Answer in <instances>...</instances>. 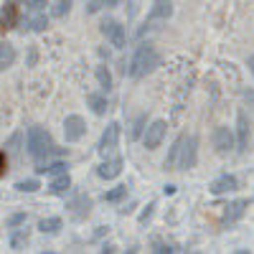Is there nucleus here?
Here are the masks:
<instances>
[{
  "instance_id": "28",
  "label": "nucleus",
  "mask_w": 254,
  "mask_h": 254,
  "mask_svg": "<svg viewBox=\"0 0 254 254\" xmlns=\"http://www.w3.org/2000/svg\"><path fill=\"white\" fill-rule=\"evenodd\" d=\"M104 8V0H87V13H99Z\"/></svg>"
},
{
  "instance_id": "18",
  "label": "nucleus",
  "mask_w": 254,
  "mask_h": 254,
  "mask_svg": "<svg viewBox=\"0 0 254 254\" xmlns=\"http://www.w3.org/2000/svg\"><path fill=\"white\" fill-rule=\"evenodd\" d=\"M89 206H92V201H89L87 196H79V198L71 203V208H74L71 216H74V219H84V216L89 214Z\"/></svg>"
},
{
  "instance_id": "13",
  "label": "nucleus",
  "mask_w": 254,
  "mask_h": 254,
  "mask_svg": "<svg viewBox=\"0 0 254 254\" xmlns=\"http://www.w3.org/2000/svg\"><path fill=\"white\" fill-rule=\"evenodd\" d=\"M69 188H71L69 173H61V176H54V181H51V186H49V193H54V196H66Z\"/></svg>"
},
{
  "instance_id": "15",
  "label": "nucleus",
  "mask_w": 254,
  "mask_h": 254,
  "mask_svg": "<svg viewBox=\"0 0 254 254\" xmlns=\"http://www.w3.org/2000/svg\"><path fill=\"white\" fill-rule=\"evenodd\" d=\"M46 26H49V18H46L44 10L26 18V28H28V31H36V33H38V31H46Z\"/></svg>"
},
{
  "instance_id": "34",
  "label": "nucleus",
  "mask_w": 254,
  "mask_h": 254,
  "mask_svg": "<svg viewBox=\"0 0 254 254\" xmlns=\"http://www.w3.org/2000/svg\"><path fill=\"white\" fill-rule=\"evenodd\" d=\"M155 252H160V254H163V252H173V249H171V247H165V244H158V249H155Z\"/></svg>"
},
{
  "instance_id": "17",
  "label": "nucleus",
  "mask_w": 254,
  "mask_h": 254,
  "mask_svg": "<svg viewBox=\"0 0 254 254\" xmlns=\"http://www.w3.org/2000/svg\"><path fill=\"white\" fill-rule=\"evenodd\" d=\"M66 163H61V160H56V163H41L38 168H36V173H46V176H61V173H66Z\"/></svg>"
},
{
  "instance_id": "6",
  "label": "nucleus",
  "mask_w": 254,
  "mask_h": 254,
  "mask_svg": "<svg viewBox=\"0 0 254 254\" xmlns=\"http://www.w3.org/2000/svg\"><path fill=\"white\" fill-rule=\"evenodd\" d=\"M117 140H120V125H117V122H110V125H107V130H104V132H102V137H99L97 150H99L102 155L112 153L115 147H117Z\"/></svg>"
},
{
  "instance_id": "26",
  "label": "nucleus",
  "mask_w": 254,
  "mask_h": 254,
  "mask_svg": "<svg viewBox=\"0 0 254 254\" xmlns=\"http://www.w3.org/2000/svg\"><path fill=\"white\" fill-rule=\"evenodd\" d=\"M15 26V5H5L3 8V28H13Z\"/></svg>"
},
{
  "instance_id": "23",
  "label": "nucleus",
  "mask_w": 254,
  "mask_h": 254,
  "mask_svg": "<svg viewBox=\"0 0 254 254\" xmlns=\"http://www.w3.org/2000/svg\"><path fill=\"white\" fill-rule=\"evenodd\" d=\"M125 196H127V186H115L112 190H107V193H104V201L115 203V201H120V198H125Z\"/></svg>"
},
{
  "instance_id": "9",
  "label": "nucleus",
  "mask_w": 254,
  "mask_h": 254,
  "mask_svg": "<svg viewBox=\"0 0 254 254\" xmlns=\"http://www.w3.org/2000/svg\"><path fill=\"white\" fill-rule=\"evenodd\" d=\"M239 186V181H237V176H231V173H224V176H219V178H214L211 181V186H208V190L214 196H224V193H229V190H234Z\"/></svg>"
},
{
  "instance_id": "24",
  "label": "nucleus",
  "mask_w": 254,
  "mask_h": 254,
  "mask_svg": "<svg viewBox=\"0 0 254 254\" xmlns=\"http://www.w3.org/2000/svg\"><path fill=\"white\" fill-rule=\"evenodd\" d=\"M26 242H28V229H18L15 234L10 237V247H13V249H20Z\"/></svg>"
},
{
  "instance_id": "16",
  "label": "nucleus",
  "mask_w": 254,
  "mask_h": 254,
  "mask_svg": "<svg viewBox=\"0 0 254 254\" xmlns=\"http://www.w3.org/2000/svg\"><path fill=\"white\" fill-rule=\"evenodd\" d=\"M13 61H15V51H13V46L8 44V41H3L0 44V69H10L13 66Z\"/></svg>"
},
{
  "instance_id": "4",
  "label": "nucleus",
  "mask_w": 254,
  "mask_h": 254,
  "mask_svg": "<svg viewBox=\"0 0 254 254\" xmlns=\"http://www.w3.org/2000/svg\"><path fill=\"white\" fill-rule=\"evenodd\" d=\"M84 132H87V122H84L81 115H69L66 120H64V137H66V142L81 140Z\"/></svg>"
},
{
  "instance_id": "33",
  "label": "nucleus",
  "mask_w": 254,
  "mask_h": 254,
  "mask_svg": "<svg viewBox=\"0 0 254 254\" xmlns=\"http://www.w3.org/2000/svg\"><path fill=\"white\" fill-rule=\"evenodd\" d=\"M104 5H107V8H115V5H120V0H104Z\"/></svg>"
},
{
  "instance_id": "2",
  "label": "nucleus",
  "mask_w": 254,
  "mask_h": 254,
  "mask_svg": "<svg viewBox=\"0 0 254 254\" xmlns=\"http://www.w3.org/2000/svg\"><path fill=\"white\" fill-rule=\"evenodd\" d=\"M26 145H28L31 158H36V160L49 158V155L56 153L54 140H51L49 130H44V127H31V130H28V137H26Z\"/></svg>"
},
{
  "instance_id": "22",
  "label": "nucleus",
  "mask_w": 254,
  "mask_h": 254,
  "mask_svg": "<svg viewBox=\"0 0 254 254\" xmlns=\"http://www.w3.org/2000/svg\"><path fill=\"white\" fill-rule=\"evenodd\" d=\"M97 81H99L102 92H110L112 89V74H110L107 66H97Z\"/></svg>"
},
{
  "instance_id": "10",
  "label": "nucleus",
  "mask_w": 254,
  "mask_h": 254,
  "mask_svg": "<svg viewBox=\"0 0 254 254\" xmlns=\"http://www.w3.org/2000/svg\"><path fill=\"white\" fill-rule=\"evenodd\" d=\"M186 135H181L176 142H173V147H171V153H168V158H165V171H178V165H181V155H183V145H186Z\"/></svg>"
},
{
  "instance_id": "7",
  "label": "nucleus",
  "mask_w": 254,
  "mask_h": 254,
  "mask_svg": "<svg viewBox=\"0 0 254 254\" xmlns=\"http://www.w3.org/2000/svg\"><path fill=\"white\" fill-rule=\"evenodd\" d=\"M196 145H198V140H196V137H188V140H186L178 171H190V168L196 165V160H198V147H196Z\"/></svg>"
},
{
  "instance_id": "32",
  "label": "nucleus",
  "mask_w": 254,
  "mask_h": 254,
  "mask_svg": "<svg viewBox=\"0 0 254 254\" xmlns=\"http://www.w3.org/2000/svg\"><path fill=\"white\" fill-rule=\"evenodd\" d=\"M153 208H155V203H150V206H147V211H142V216H140V221H142V224L153 216Z\"/></svg>"
},
{
  "instance_id": "25",
  "label": "nucleus",
  "mask_w": 254,
  "mask_h": 254,
  "mask_svg": "<svg viewBox=\"0 0 254 254\" xmlns=\"http://www.w3.org/2000/svg\"><path fill=\"white\" fill-rule=\"evenodd\" d=\"M15 188L20 190V193H33V190H38V181L36 178H26V181H18Z\"/></svg>"
},
{
  "instance_id": "5",
  "label": "nucleus",
  "mask_w": 254,
  "mask_h": 254,
  "mask_svg": "<svg viewBox=\"0 0 254 254\" xmlns=\"http://www.w3.org/2000/svg\"><path fill=\"white\" fill-rule=\"evenodd\" d=\"M165 130H168L165 120H155L150 127H147V130H145V135H142V142H145V147H147V150H155V147L163 142V137H165Z\"/></svg>"
},
{
  "instance_id": "12",
  "label": "nucleus",
  "mask_w": 254,
  "mask_h": 254,
  "mask_svg": "<svg viewBox=\"0 0 254 254\" xmlns=\"http://www.w3.org/2000/svg\"><path fill=\"white\" fill-rule=\"evenodd\" d=\"M173 15V3L171 0H153V8H150V18L153 20H168Z\"/></svg>"
},
{
  "instance_id": "8",
  "label": "nucleus",
  "mask_w": 254,
  "mask_h": 254,
  "mask_svg": "<svg viewBox=\"0 0 254 254\" xmlns=\"http://www.w3.org/2000/svg\"><path fill=\"white\" fill-rule=\"evenodd\" d=\"M214 147H216V153H221V155H226L231 147H234V135H231L229 127L219 125L214 130Z\"/></svg>"
},
{
  "instance_id": "19",
  "label": "nucleus",
  "mask_w": 254,
  "mask_h": 254,
  "mask_svg": "<svg viewBox=\"0 0 254 254\" xmlns=\"http://www.w3.org/2000/svg\"><path fill=\"white\" fill-rule=\"evenodd\" d=\"M249 145V122H247V115L239 112V150L244 153Z\"/></svg>"
},
{
  "instance_id": "27",
  "label": "nucleus",
  "mask_w": 254,
  "mask_h": 254,
  "mask_svg": "<svg viewBox=\"0 0 254 254\" xmlns=\"http://www.w3.org/2000/svg\"><path fill=\"white\" fill-rule=\"evenodd\" d=\"M71 3L74 0H56V8H54V13L61 18V15H66L69 10H71Z\"/></svg>"
},
{
  "instance_id": "20",
  "label": "nucleus",
  "mask_w": 254,
  "mask_h": 254,
  "mask_svg": "<svg viewBox=\"0 0 254 254\" xmlns=\"http://www.w3.org/2000/svg\"><path fill=\"white\" fill-rule=\"evenodd\" d=\"M87 104L92 107L94 115H104V112H107V99H104L102 94H89L87 97Z\"/></svg>"
},
{
  "instance_id": "29",
  "label": "nucleus",
  "mask_w": 254,
  "mask_h": 254,
  "mask_svg": "<svg viewBox=\"0 0 254 254\" xmlns=\"http://www.w3.org/2000/svg\"><path fill=\"white\" fill-rule=\"evenodd\" d=\"M145 122H147V115H140V117H137V122H135V130H132V137H140V132H142V127H145Z\"/></svg>"
},
{
  "instance_id": "30",
  "label": "nucleus",
  "mask_w": 254,
  "mask_h": 254,
  "mask_svg": "<svg viewBox=\"0 0 254 254\" xmlns=\"http://www.w3.org/2000/svg\"><path fill=\"white\" fill-rule=\"evenodd\" d=\"M31 13H41V10H44L46 8V0H31Z\"/></svg>"
},
{
  "instance_id": "21",
  "label": "nucleus",
  "mask_w": 254,
  "mask_h": 254,
  "mask_svg": "<svg viewBox=\"0 0 254 254\" xmlns=\"http://www.w3.org/2000/svg\"><path fill=\"white\" fill-rule=\"evenodd\" d=\"M38 229L44 231V234H59V229H61V219H56V216L41 219V221H38Z\"/></svg>"
},
{
  "instance_id": "31",
  "label": "nucleus",
  "mask_w": 254,
  "mask_h": 254,
  "mask_svg": "<svg viewBox=\"0 0 254 254\" xmlns=\"http://www.w3.org/2000/svg\"><path fill=\"white\" fill-rule=\"evenodd\" d=\"M23 221H26V214H15V216H10V219H8V224H10V226H20Z\"/></svg>"
},
{
  "instance_id": "1",
  "label": "nucleus",
  "mask_w": 254,
  "mask_h": 254,
  "mask_svg": "<svg viewBox=\"0 0 254 254\" xmlns=\"http://www.w3.org/2000/svg\"><path fill=\"white\" fill-rule=\"evenodd\" d=\"M158 64H160V56H158L155 46L142 44V46L135 51V56H132V61H130V69H127V74H130L132 79H140V76H145V74H150V71L158 66Z\"/></svg>"
},
{
  "instance_id": "11",
  "label": "nucleus",
  "mask_w": 254,
  "mask_h": 254,
  "mask_svg": "<svg viewBox=\"0 0 254 254\" xmlns=\"http://www.w3.org/2000/svg\"><path fill=\"white\" fill-rule=\"evenodd\" d=\"M97 173H99V178H117L120 173H122V158H112V160H104L99 168H97Z\"/></svg>"
},
{
  "instance_id": "14",
  "label": "nucleus",
  "mask_w": 254,
  "mask_h": 254,
  "mask_svg": "<svg viewBox=\"0 0 254 254\" xmlns=\"http://www.w3.org/2000/svg\"><path fill=\"white\" fill-rule=\"evenodd\" d=\"M244 208H247V201H244V198H239V201H234V203H229L226 211H224V224H231V221L242 219V216H244Z\"/></svg>"
},
{
  "instance_id": "35",
  "label": "nucleus",
  "mask_w": 254,
  "mask_h": 254,
  "mask_svg": "<svg viewBox=\"0 0 254 254\" xmlns=\"http://www.w3.org/2000/svg\"><path fill=\"white\" fill-rule=\"evenodd\" d=\"M247 64H249V69H252V74H254V54H252V56L247 59Z\"/></svg>"
},
{
  "instance_id": "3",
  "label": "nucleus",
  "mask_w": 254,
  "mask_h": 254,
  "mask_svg": "<svg viewBox=\"0 0 254 254\" xmlns=\"http://www.w3.org/2000/svg\"><path fill=\"white\" fill-rule=\"evenodd\" d=\"M102 33H104V38H107L115 49H125V44H127V33H125V26L120 23V20L107 18V20L102 23Z\"/></svg>"
}]
</instances>
